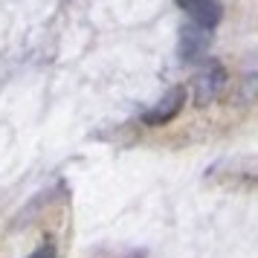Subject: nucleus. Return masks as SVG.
<instances>
[{"label": "nucleus", "mask_w": 258, "mask_h": 258, "mask_svg": "<svg viewBox=\"0 0 258 258\" xmlns=\"http://www.w3.org/2000/svg\"><path fill=\"white\" fill-rule=\"evenodd\" d=\"M223 87H226V70H223V64H218V61H206V64L195 73V79H191L195 105L198 107L212 105V102L221 96Z\"/></svg>", "instance_id": "nucleus-1"}, {"label": "nucleus", "mask_w": 258, "mask_h": 258, "mask_svg": "<svg viewBox=\"0 0 258 258\" xmlns=\"http://www.w3.org/2000/svg\"><path fill=\"white\" fill-rule=\"evenodd\" d=\"M183 102H186V87H183V84H174V87L142 116V122H145V125H163V122H168V119H174L177 113H180Z\"/></svg>", "instance_id": "nucleus-3"}, {"label": "nucleus", "mask_w": 258, "mask_h": 258, "mask_svg": "<svg viewBox=\"0 0 258 258\" xmlns=\"http://www.w3.org/2000/svg\"><path fill=\"white\" fill-rule=\"evenodd\" d=\"M206 49H209V32H206V29H198V26L188 24L186 29L180 32V58L183 61L203 58Z\"/></svg>", "instance_id": "nucleus-4"}, {"label": "nucleus", "mask_w": 258, "mask_h": 258, "mask_svg": "<svg viewBox=\"0 0 258 258\" xmlns=\"http://www.w3.org/2000/svg\"><path fill=\"white\" fill-rule=\"evenodd\" d=\"M32 258H55V249H52V246H41Z\"/></svg>", "instance_id": "nucleus-5"}, {"label": "nucleus", "mask_w": 258, "mask_h": 258, "mask_svg": "<svg viewBox=\"0 0 258 258\" xmlns=\"http://www.w3.org/2000/svg\"><path fill=\"white\" fill-rule=\"evenodd\" d=\"M177 6L188 15L191 26H198V29L212 32L215 26L221 24L223 9H221V3H218V0H177Z\"/></svg>", "instance_id": "nucleus-2"}]
</instances>
